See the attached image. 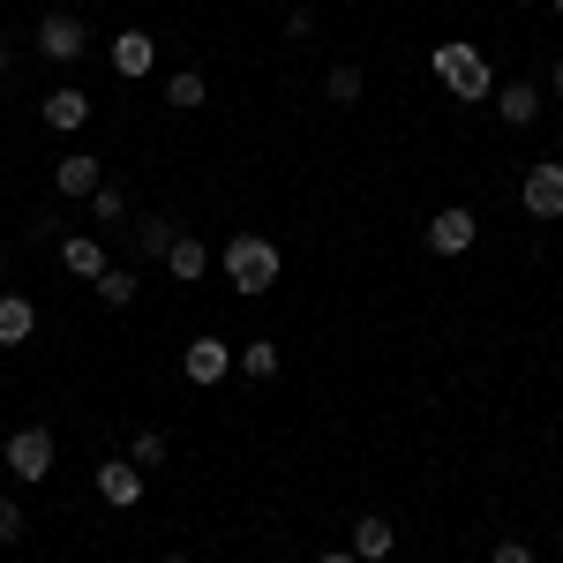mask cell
<instances>
[{"label":"cell","mask_w":563,"mask_h":563,"mask_svg":"<svg viewBox=\"0 0 563 563\" xmlns=\"http://www.w3.org/2000/svg\"><path fill=\"white\" fill-rule=\"evenodd\" d=\"M429 68H435V84L451 90L459 106H488V98H496V68H488V53L466 45V38H443L429 53Z\"/></svg>","instance_id":"6da1fadb"},{"label":"cell","mask_w":563,"mask_h":563,"mask_svg":"<svg viewBox=\"0 0 563 563\" xmlns=\"http://www.w3.org/2000/svg\"><path fill=\"white\" fill-rule=\"evenodd\" d=\"M218 263H225L233 294H249V301H263V294L278 286V241H263V233H233Z\"/></svg>","instance_id":"7a4b0ae2"},{"label":"cell","mask_w":563,"mask_h":563,"mask_svg":"<svg viewBox=\"0 0 563 563\" xmlns=\"http://www.w3.org/2000/svg\"><path fill=\"white\" fill-rule=\"evenodd\" d=\"M53 459H60V451H53V429H15V435H8V451H0V466H8L15 481H45V474H53Z\"/></svg>","instance_id":"3957f363"},{"label":"cell","mask_w":563,"mask_h":563,"mask_svg":"<svg viewBox=\"0 0 563 563\" xmlns=\"http://www.w3.org/2000/svg\"><path fill=\"white\" fill-rule=\"evenodd\" d=\"M421 241H429L435 256H466V249L481 241V218L466 211V203H443V211L429 218V233H421Z\"/></svg>","instance_id":"277c9868"},{"label":"cell","mask_w":563,"mask_h":563,"mask_svg":"<svg viewBox=\"0 0 563 563\" xmlns=\"http://www.w3.org/2000/svg\"><path fill=\"white\" fill-rule=\"evenodd\" d=\"M38 53L53 60V68H76V60L90 53L84 15H45V23H38Z\"/></svg>","instance_id":"5b68a950"},{"label":"cell","mask_w":563,"mask_h":563,"mask_svg":"<svg viewBox=\"0 0 563 563\" xmlns=\"http://www.w3.org/2000/svg\"><path fill=\"white\" fill-rule=\"evenodd\" d=\"M180 376L196 390L225 384V376H233V346H225V339H188V346H180Z\"/></svg>","instance_id":"8992f818"},{"label":"cell","mask_w":563,"mask_h":563,"mask_svg":"<svg viewBox=\"0 0 563 563\" xmlns=\"http://www.w3.org/2000/svg\"><path fill=\"white\" fill-rule=\"evenodd\" d=\"M519 203H526L533 218H541V225H549V218H563V166H556V158L526 166V180H519Z\"/></svg>","instance_id":"52a82bcc"},{"label":"cell","mask_w":563,"mask_h":563,"mask_svg":"<svg viewBox=\"0 0 563 563\" xmlns=\"http://www.w3.org/2000/svg\"><path fill=\"white\" fill-rule=\"evenodd\" d=\"M106 60H113L121 84H143V76L158 68V38H151V31H121V38L106 45Z\"/></svg>","instance_id":"ba28073f"},{"label":"cell","mask_w":563,"mask_h":563,"mask_svg":"<svg viewBox=\"0 0 563 563\" xmlns=\"http://www.w3.org/2000/svg\"><path fill=\"white\" fill-rule=\"evenodd\" d=\"M38 121H45V129H53V135H76V129H84V121H90V98H84V90H76V84L45 90V98H38Z\"/></svg>","instance_id":"9c48e42d"},{"label":"cell","mask_w":563,"mask_h":563,"mask_svg":"<svg viewBox=\"0 0 563 563\" xmlns=\"http://www.w3.org/2000/svg\"><path fill=\"white\" fill-rule=\"evenodd\" d=\"M98 496H106L113 511H135V504H143V466H129V459H106V466H98Z\"/></svg>","instance_id":"30bf717a"},{"label":"cell","mask_w":563,"mask_h":563,"mask_svg":"<svg viewBox=\"0 0 563 563\" xmlns=\"http://www.w3.org/2000/svg\"><path fill=\"white\" fill-rule=\"evenodd\" d=\"M488 106H496V113H504V129H533V121H541V84H496V98H488Z\"/></svg>","instance_id":"8fae6325"},{"label":"cell","mask_w":563,"mask_h":563,"mask_svg":"<svg viewBox=\"0 0 563 563\" xmlns=\"http://www.w3.org/2000/svg\"><path fill=\"white\" fill-rule=\"evenodd\" d=\"M346 549H353L361 563H390V549H398V526L376 519V511H361V519H353V541H346Z\"/></svg>","instance_id":"7c38bea8"},{"label":"cell","mask_w":563,"mask_h":563,"mask_svg":"<svg viewBox=\"0 0 563 563\" xmlns=\"http://www.w3.org/2000/svg\"><path fill=\"white\" fill-rule=\"evenodd\" d=\"M60 271L68 278H106V241L98 233H68L60 241Z\"/></svg>","instance_id":"4fadbf2b"},{"label":"cell","mask_w":563,"mask_h":563,"mask_svg":"<svg viewBox=\"0 0 563 563\" xmlns=\"http://www.w3.org/2000/svg\"><path fill=\"white\" fill-rule=\"evenodd\" d=\"M98 180H106V158H90V151H68V158L53 166V188H60V196H90Z\"/></svg>","instance_id":"5bb4252c"},{"label":"cell","mask_w":563,"mask_h":563,"mask_svg":"<svg viewBox=\"0 0 563 563\" xmlns=\"http://www.w3.org/2000/svg\"><path fill=\"white\" fill-rule=\"evenodd\" d=\"M31 331H38V308L23 294H0V346H31Z\"/></svg>","instance_id":"9a60e30c"},{"label":"cell","mask_w":563,"mask_h":563,"mask_svg":"<svg viewBox=\"0 0 563 563\" xmlns=\"http://www.w3.org/2000/svg\"><path fill=\"white\" fill-rule=\"evenodd\" d=\"M166 271H174L180 286H196V278H203V271H211V249H203V241H196V233H180L174 249H166Z\"/></svg>","instance_id":"2e32d148"},{"label":"cell","mask_w":563,"mask_h":563,"mask_svg":"<svg viewBox=\"0 0 563 563\" xmlns=\"http://www.w3.org/2000/svg\"><path fill=\"white\" fill-rule=\"evenodd\" d=\"M241 376H249V384H271V376H278V346H271V339H249V346H241Z\"/></svg>","instance_id":"e0dca14e"},{"label":"cell","mask_w":563,"mask_h":563,"mask_svg":"<svg viewBox=\"0 0 563 563\" xmlns=\"http://www.w3.org/2000/svg\"><path fill=\"white\" fill-rule=\"evenodd\" d=\"M90 294H98L106 308H129L135 301V271H113V263H106V278H90Z\"/></svg>","instance_id":"ac0fdd59"},{"label":"cell","mask_w":563,"mask_h":563,"mask_svg":"<svg viewBox=\"0 0 563 563\" xmlns=\"http://www.w3.org/2000/svg\"><path fill=\"white\" fill-rule=\"evenodd\" d=\"M203 98H211V84H203V76H196V68H180L174 84H166V106H180V113H196V106H203Z\"/></svg>","instance_id":"d6986e66"},{"label":"cell","mask_w":563,"mask_h":563,"mask_svg":"<svg viewBox=\"0 0 563 563\" xmlns=\"http://www.w3.org/2000/svg\"><path fill=\"white\" fill-rule=\"evenodd\" d=\"M361 84H368V76H361L353 60H339V68L323 76V98H331V106H353V98H361Z\"/></svg>","instance_id":"ffe728a7"},{"label":"cell","mask_w":563,"mask_h":563,"mask_svg":"<svg viewBox=\"0 0 563 563\" xmlns=\"http://www.w3.org/2000/svg\"><path fill=\"white\" fill-rule=\"evenodd\" d=\"M135 241H143V256L166 263V249H174L180 233H174V218H143V225H135Z\"/></svg>","instance_id":"44dd1931"},{"label":"cell","mask_w":563,"mask_h":563,"mask_svg":"<svg viewBox=\"0 0 563 563\" xmlns=\"http://www.w3.org/2000/svg\"><path fill=\"white\" fill-rule=\"evenodd\" d=\"M90 218H98V225H121V218H129V196L98 180V188H90Z\"/></svg>","instance_id":"7402d4cb"},{"label":"cell","mask_w":563,"mask_h":563,"mask_svg":"<svg viewBox=\"0 0 563 563\" xmlns=\"http://www.w3.org/2000/svg\"><path fill=\"white\" fill-rule=\"evenodd\" d=\"M166 451H174V443H166V429H143L129 443V466H166Z\"/></svg>","instance_id":"603a6c76"},{"label":"cell","mask_w":563,"mask_h":563,"mask_svg":"<svg viewBox=\"0 0 563 563\" xmlns=\"http://www.w3.org/2000/svg\"><path fill=\"white\" fill-rule=\"evenodd\" d=\"M23 504H15V496H0V549H15V541H23Z\"/></svg>","instance_id":"cb8c5ba5"},{"label":"cell","mask_w":563,"mask_h":563,"mask_svg":"<svg viewBox=\"0 0 563 563\" xmlns=\"http://www.w3.org/2000/svg\"><path fill=\"white\" fill-rule=\"evenodd\" d=\"M488 563H533V549H526V541H496V549H488Z\"/></svg>","instance_id":"d4e9b609"},{"label":"cell","mask_w":563,"mask_h":563,"mask_svg":"<svg viewBox=\"0 0 563 563\" xmlns=\"http://www.w3.org/2000/svg\"><path fill=\"white\" fill-rule=\"evenodd\" d=\"M8 76H15V53H8V45H0V84H8Z\"/></svg>","instance_id":"484cf974"},{"label":"cell","mask_w":563,"mask_h":563,"mask_svg":"<svg viewBox=\"0 0 563 563\" xmlns=\"http://www.w3.org/2000/svg\"><path fill=\"white\" fill-rule=\"evenodd\" d=\"M316 563H361V556H353V549H331V556H316Z\"/></svg>","instance_id":"4316f807"},{"label":"cell","mask_w":563,"mask_h":563,"mask_svg":"<svg viewBox=\"0 0 563 563\" xmlns=\"http://www.w3.org/2000/svg\"><path fill=\"white\" fill-rule=\"evenodd\" d=\"M549 90H556V106H563V60H556V76H549Z\"/></svg>","instance_id":"83f0119b"},{"label":"cell","mask_w":563,"mask_h":563,"mask_svg":"<svg viewBox=\"0 0 563 563\" xmlns=\"http://www.w3.org/2000/svg\"><path fill=\"white\" fill-rule=\"evenodd\" d=\"M166 563H196V556H166Z\"/></svg>","instance_id":"f1b7e54d"},{"label":"cell","mask_w":563,"mask_h":563,"mask_svg":"<svg viewBox=\"0 0 563 563\" xmlns=\"http://www.w3.org/2000/svg\"><path fill=\"white\" fill-rule=\"evenodd\" d=\"M549 8H556V15H563V0H549Z\"/></svg>","instance_id":"f546056e"},{"label":"cell","mask_w":563,"mask_h":563,"mask_svg":"<svg viewBox=\"0 0 563 563\" xmlns=\"http://www.w3.org/2000/svg\"><path fill=\"white\" fill-rule=\"evenodd\" d=\"M556 549H563V533H556Z\"/></svg>","instance_id":"4dcf8cb0"},{"label":"cell","mask_w":563,"mask_h":563,"mask_svg":"<svg viewBox=\"0 0 563 563\" xmlns=\"http://www.w3.org/2000/svg\"><path fill=\"white\" fill-rule=\"evenodd\" d=\"M0 15H8V8H0Z\"/></svg>","instance_id":"1f68e13d"},{"label":"cell","mask_w":563,"mask_h":563,"mask_svg":"<svg viewBox=\"0 0 563 563\" xmlns=\"http://www.w3.org/2000/svg\"><path fill=\"white\" fill-rule=\"evenodd\" d=\"M0 188H8V180H0Z\"/></svg>","instance_id":"d6a6232c"}]
</instances>
